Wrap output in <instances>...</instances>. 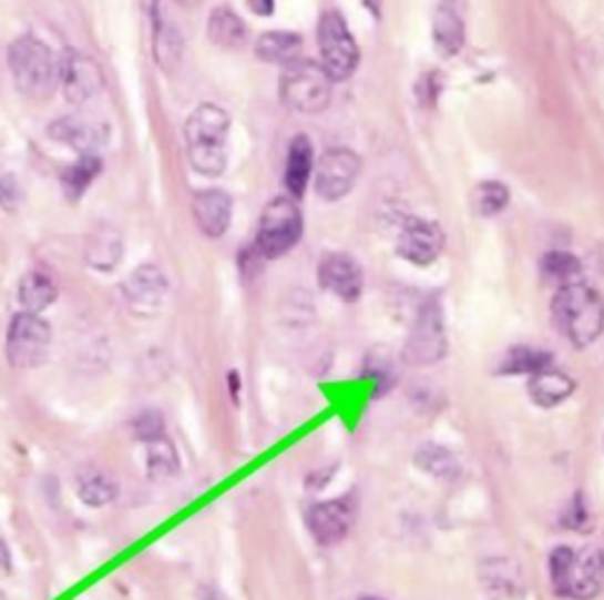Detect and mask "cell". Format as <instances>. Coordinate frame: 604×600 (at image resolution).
Here are the masks:
<instances>
[{"label": "cell", "mask_w": 604, "mask_h": 600, "mask_svg": "<svg viewBox=\"0 0 604 600\" xmlns=\"http://www.w3.org/2000/svg\"><path fill=\"white\" fill-rule=\"evenodd\" d=\"M303 54V39L300 33L293 31H265L258 41H255V58L267 64L288 67L298 62Z\"/></svg>", "instance_id": "7402d4cb"}, {"label": "cell", "mask_w": 604, "mask_h": 600, "mask_svg": "<svg viewBox=\"0 0 604 600\" xmlns=\"http://www.w3.org/2000/svg\"><path fill=\"white\" fill-rule=\"evenodd\" d=\"M17 196H20V190H17V183L12 177H0V206L14 209Z\"/></svg>", "instance_id": "d590c367"}, {"label": "cell", "mask_w": 604, "mask_h": 600, "mask_svg": "<svg viewBox=\"0 0 604 600\" xmlns=\"http://www.w3.org/2000/svg\"><path fill=\"white\" fill-rule=\"evenodd\" d=\"M0 600H6V598H3V593H0Z\"/></svg>", "instance_id": "7bdbcfd3"}, {"label": "cell", "mask_w": 604, "mask_h": 600, "mask_svg": "<svg viewBox=\"0 0 604 600\" xmlns=\"http://www.w3.org/2000/svg\"><path fill=\"white\" fill-rule=\"evenodd\" d=\"M434 48L444 58H455L465 45V17L459 0H439V8L432 20Z\"/></svg>", "instance_id": "ac0fdd59"}, {"label": "cell", "mask_w": 604, "mask_h": 600, "mask_svg": "<svg viewBox=\"0 0 604 600\" xmlns=\"http://www.w3.org/2000/svg\"><path fill=\"white\" fill-rule=\"evenodd\" d=\"M232 196L223 190H204L194 194L192 211L198 230L211 240H217L229 230L232 223Z\"/></svg>", "instance_id": "e0dca14e"}, {"label": "cell", "mask_w": 604, "mask_h": 600, "mask_svg": "<svg viewBox=\"0 0 604 600\" xmlns=\"http://www.w3.org/2000/svg\"><path fill=\"white\" fill-rule=\"evenodd\" d=\"M17 298H20L24 313L41 315L54 301H58V284L52 282L48 272L33 270L29 272V275H24L20 286H17Z\"/></svg>", "instance_id": "484cf974"}, {"label": "cell", "mask_w": 604, "mask_h": 600, "mask_svg": "<svg viewBox=\"0 0 604 600\" xmlns=\"http://www.w3.org/2000/svg\"><path fill=\"white\" fill-rule=\"evenodd\" d=\"M541 277L547 286L564 288L583 282V267L581 261L566 251H547L541 258Z\"/></svg>", "instance_id": "4316f807"}, {"label": "cell", "mask_w": 604, "mask_h": 600, "mask_svg": "<svg viewBox=\"0 0 604 600\" xmlns=\"http://www.w3.org/2000/svg\"><path fill=\"white\" fill-rule=\"evenodd\" d=\"M133 435L135 440L152 445L161 438H168L166 435V418L158 409H144L133 418Z\"/></svg>", "instance_id": "d6a6232c"}, {"label": "cell", "mask_w": 604, "mask_h": 600, "mask_svg": "<svg viewBox=\"0 0 604 600\" xmlns=\"http://www.w3.org/2000/svg\"><path fill=\"white\" fill-rule=\"evenodd\" d=\"M366 372H369V376L376 380V395L392 388L395 369H392V362L388 357L371 355L369 359H366Z\"/></svg>", "instance_id": "836d02e7"}, {"label": "cell", "mask_w": 604, "mask_h": 600, "mask_svg": "<svg viewBox=\"0 0 604 600\" xmlns=\"http://www.w3.org/2000/svg\"><path fill=\"white\" fill-rule=\"evenodd\" d=\"M357 518V499L355 495H345L331 501H319L307 511L309 535L315 537L321 547H336L347 535H350Z\"/></svg>", "instance_id": "4fadbf2b"}, {"label": "cell", "mask_w": 604, "mask_h": 600, "mask_svg": "<svg viewBox=\"0 0 604 600\" xmlns=\"http://www.w3.org/2000/svg\"><path fill=\"white\" fill-rule=\"evenodd\" d=\"M52 345L50 324L33 313H17L8 326L6 357L12 369L29 372L45 365Z\"/></svg>", "instance_id": "ba28073f"}, {"label": "cell", "mask_w": 604, "mask_h": 600, "mask_svg": "<svg viewBox=\"0 0 604 600\" xmlns=\"http://www.w3.org/2000/svg\"><path fill=\"white\" fill-rule=\"evenodd\" d=\"M102 173V159L95 154H85L81 156L76 163H71V166L64 169L62 173V190L64 194L71 199V202H76L85 194V190L93 185V180Z\"/></svg>", "instance_id": "f1b7e54d"}, {"label": "cell", "mask_w": 604, "mask_h": 600, "mask_svg": "<svg viewBox=\"0 0 604 600\" xmlns=\"http://www.w3.org/2000/svg\"><path fill=\"white\" fill-rule=\"evenodd\" d=\"M152 22H154V35H152V48H154V60L156 64L166 71V74H175L185 58V41H182L180 29L161 14L158 3H154L152 10Z\"/></svg>", "instance_id": "ffe728a7"}, {"label": "cell", "mask_w": 604, "mask_h": 600, "mask_svg": "<svg viewBox=\"0 0 604 600\" xmlns=\"http://www.w3.org/2000/svg\"><path fill=\"white\" fill-rule=\"evenodd\" d=\"M315 175V144L307 135H296L288 144L284 183L293 199L305 196Z\"/></svg>", "instance_id": "d6986e66"}, {"label": "cell", "mask_w": 604, "mask_h": 600, "mask_svg": "<svg viewBox=\"0 0 604 600\" xmlns=\"http://www.w3.org/2000/svg\"><path fill=\"white\" fill-rule=\"evenodd\" d=\"M361 159L347 148L328 150L315 166V192L324 202H340L357 185Z\"/></svg>", "instance_id": "30bf717a"}, {"label": "cell", "mask_w": 604, "mask_h": 600, "mask_svg": "<svg viewBox=\"0 0 604 600\" xmlns=\"http://www.w3.org/2000/svg\"><path fill=\"white\" fill-rule=\"evenodd\" d=\"M317 45L321 54L319 64L324 67L326 74L334 79V83L355 77L361 52L340 12L328 10L319 17Z\"/></svg>", "instance_id": "52a82bcc"}, {"label": "cell", "mask_w": 604, "mask_h": 600, "mask_svg": "<svg viewBox=\"0 0 604 600\" xmlns=\"http://www.w3.org/2000/svg\"><path fill=\"white\" fill-rule=\"evenodd\" d=\"M551 362H553L551 353L529 348V345H515V348H510L503 355L501 365H499V374H503V376H520V374L534 376V374L551 367Z\"/></svg>", "instance_id": "83f0119b"}, {"label": "cell", "mask_w": 604, "mask_h": 600, "mask_svg": "<svg viewBox=\"0 0 604 600\" xmlns=\"http://www.w3.org/2000/svg\"><path fill=\"white\" fill-rule=\"evenodd\" d=\"M121 294L127 311L137 317L150 319L161 313L163 303L168 298V279L158 265L144 263L127 275Z\"/></svg>", "instance_id": "7c38bea8"}, {"label": "cell", "mask_w": 604, "mask_h": 600, "mask_svg": "<svg viewBox=\"0 0 604 600\" xmlns=\"http://www.w3.org/2000/svg\"><path fill=\"white\" fill-rule=\"evenodd\" d=\"M253 14L258 17H272L274 8H277V0H246Z\"/></svg>", "instance_id": "8d00e7d4"}, {"label": "cell", "mask_w": 604, "mask_h": 600, "mask_svg": "<svg viewBox=\"0 0 604 600\" xmlns=\"http://www.w3.org/2000/svg\"><path fill=\"white\" fill-rule=\"evenodd\" d=\"M602 556L557 547L551 553V584L560 598L591 600L602 584Z\"/></svg>", "instance_id": "5b68a950"}, {"label": "cell", "mask_w": 604, "mask_h": 600, "mask_svg": "<svg viewBox=\"0 0 604 600\" xmlns=\"http://www.w3.org/2000/svg\"><path fill=\"white\" fill-rule=\"evenodd\" d=\"M50 138L62 144H69L71 150L85 154H95L106 142V125L85 116H64L50 125Z\"/></svg>", "instance_id": "2e32d148"}, {"label": "cell", "mask_w": 604, "mask_h": 600, "mask_svg": "<svg viewBox=\"0 0 604 600\" xmlns=\"http://www.w3.org/2000/svg\"><path fill=\"white\" fill-rule=\"evenodd\" d=\"M439 93H442V81H439L437 71H428V74H423L418 79V85H416V95H418V102L423 109H430L437 104V98Z\"/></svg>", "instance_id": "e575fe53"}, {"label": "cell", "mask_w": 604, "mask_h": 600, "mask_svg": "<svg viewBox=\"0 0 604 600\" xmlns=\"http://www.w3.org/2000/svg\"><path fill=\"white\" fill-rule=\"evenodd\" d=\"M123 258V240L114 227H100L85 244V263L98 272H114Z\"/></svg>", "instance_id": "cb8c5ba5"}, {"label": "cell", "mask_w": 604, "mask_h": 600, "mask_svg": "<svg viewBox=\"0 0 604 600\" xmlns=\"http://www.w3.org/2000/svg\"><path fill=\"white\" fill-rule=\"evenodd\" d=\"M206 33L217 48L225 50H242L248 43L246 22L227 6H219L211 12Z\"/></svg>", "instance_id": "603a6c76"}, {"label": "cell", "mask_w": 604, "mask_h": 600, "mask_svg": "<svg viewBox=\"0 0 604 600\" xmlns=\"http://www.w3.org/2000/svg\"><path fill=\"white\" fill-rule=\"evenodd\" d=\"M602 579H604V556H602Z\"/></svg>", "instance_id": "b9f144b4"}, {"label": "cell", "mask_w": 604, "mask_h": 600, "mask_svg": "<svg viewBox=\"0 0 604 600\" xmlns=\"http://www.w3.org/2000/svg\"><path fill=\"white\" fill-rule=\"evenodd\" d=\"M198 596H201V600H229L225 593H219V591L213 589V587H204V589L198 591Z\"/></svg>", "instance_id": "f35d334b"}, {"label": "cell", "mask_w": 604, "mask_h": 600, "mask_svg": "<svg viewBox=\"0 0 604 600\" xmlns=\"http://www.w3.org/2000/svg\"><path fill=\"white\" fill-rule=\"evenodd\" d=\"M281 102L298 114H321L334 100V79L319 62L298 60L284 67L279 81Z\"/></svg>", "instance_id": "277c9868"}, {"label": "cell", "mask_w": 604, "mask_h": 600, "mask_svg": "<svg viewBox=\"0 0 604 600\" xmlns=\"http://www.w3.org/2000/svg\"><path fill=\"white\" fill-rule=\"evenodd\" d=\"M416 464L420 470L430 472L434 478H453L459 476V461L447 447L423 445L416 451Z\"/></svg>", "instance_id": "1f68e13d"}, {"label": "cell", "mask_w": 604, "mask_h": 600, "mask_svg": "<svg viewBox=\"0 0 604 600\" xmlns=\"http://www.w3.org/2000/svg\"><path fill=\"white\" fill-rule=\"evenodd\" d=\"M58 83L71 104H83L100 95L104 85V74L100 64L88 58L85 52L66 48L58 58Z\"/></svg>", "instance_id": "8fae6325"}, {"label": "cell", "mask_w": 604, "mask_h": 600, "mask_svg": "<svg viewBox=\"0 0 604 600\" xmlns=\"http://www.w3.org/2000/svg\"><path fill=\"white\" fill-rule=\"evenodd\" d=\"M553 319L557 332L574 348H585L604 332V301L585 282L557 288L553 298Z\"/></svg>", "instance_id": "7a4b0ae2"}, {"label": "cell", "mask_w": 604, "mask_h": 600, "mask_svg": "<svg viewBox=\"0 0 604 600\" xmlns=\"http://www.w3.org/2000/svg\"><path fill=\"white\" fill-rule=\"evenodd\" d=\"M12 566V556H10V547L6 543V539L0 537V568L3 570H10Z\"/></svg>", "instance_id": "74e56055"}, {"label": "cell", "mask_w": 604, "mask_h": 600, "mask_svg": "<svg viewBox=\"0 0 604 600\" xmlns=\"http://www.w3.org/2000/svg\"><path fill=\"white\" fill-rule=\"evenodd\" d=\"M303 236V213L293 196H274L265 206L255 236V251L260 258H281L284 253L296 248Z\"/></svg>", "instance_id": "8992f818"}, {"label": "cell", "mask_w": 604, "mask_h": 600, "mask_svg": "<svg viewBox=\"0 0 604 600\" xmlns=\"http://www.w3.org/2000/svg\"><path fill=\"white\" fill-rule=\"evenodd\" d=\"M444 355H447V326H444L442 305H439L437 301H428L416 315V322L405 343V350H401V357H405V362L411 367H430V365H437Z\"/></svg>", "instance_id": "9c48e42d"}, {"label": "cell", "mask_w": 604, "mask_h": 600, "mask_svg": "<svg viewBox=\"0 0 604 600\" xmlns=\"http://www.w3.org/2000/svg\"><path fill=\"white\" fill-rule=\"evenodd\" d=\"M447 236L434 221L428 217H411L405 223L397 240V253L411 265H430L442 256Z\"/></svg>", "instance_id": "5bb4252c"}, {"label": "cell", "mask_w": 604, "mask_h": 600, "mask_svg": "<svg viewBox=\"0 0 604 600\" xmlns=\"http://www.w3.org/2000/svg\"><path fill=\"white\" fill-rule=\"evenodd\" d=\"M526 388H529V397H532L534 405H539L543 409H553V407L562 405L564 399L572 397V393L576 390V384H574L572 376L547 367L529 378Z\"/></svg>", "instance_id": "44dd1931"}, {"label": "cell", "mask_w": 604, "mask_h": 600, "mask_svg": "<svg viewBox=\"0 0 604 600\" xmlns=\"http://www.w3.org/2000/svg\"><path fill=\"white\" fill-rule=\"evenodd\" d=\"M229 114L219 104H198L185 123L187 154L192 169L204 177H217L227 169Z\"/></svg>", "instance_id": "6da1fadb"}, {"label": "cell", "mask_w": 604, "mask_h": 600, "mask_svg": "<svg viewBox=\"0 0 604 600\" xmlns=\"http://www.w3.org/2000/svg\"><path fill=\"white\" fill-rule=\"evenodd\" d=\"M359 600H382V598H376V596H364V598H359Z\"/></svg>", "instance_id": "60d3db41"}, {"label": "cell", "mask_w": 604, "mask_h": 600, "mask_svg": "<svg viewBox=\"0 0 604 600\" xmlns=\"http://www.w3.org/2000/svg\"><path fill=\"white\" fill-rule=\"evenodd\" d=\"M510 204V190L505 183H499V180H484L472 192V206L480 215L493 217L508 209Z\"/></svg>", "instance_id": "4dcf8cb0"}, {"label": "cell", "mask_w": 604, "mask_h": 600, "mask_svg": "<svg viewBox=\"0 0 604 600\" xmlns=\"http://www.w3.org/2000/svg\"><path fill=\"white\" fill-rule=\"evenodd\" d=\"M227 378H229V393H232V397L236 399V395H239V374L232 372Z\"/></svg>", "instance_id": "ab89813d"}, {"label": "cell", "mask_w": 604, "mask_h": 600, "mask_svg": "<svg viewBox=\"0 0 604 600\" xmlns=\"http://www.w3.org/2000/svg\"><path fill=\"white\" fill-rule=\"evenodd\" d=\"M14 88L29 100H45L58 88V58L35 35H22L8 50Z\"/></svg>", "instance_id": "3957f363"}, {"label": "cell", "mask_w": 604, "mask_h": 600, "mask_svg": "<svg viewBox=\"0 0 604 600\" xmlns=\"http://www.w3.org/2000/svg\"><path fill=\"white\" fill-rule=\"evenodd\" d=\"M76 495L88 508H102L119 497V482L102 468H83L76 476Z\"/></svg>", "instance_id": "d4e9b609"}, {"label": "cell", "mask_w": 604, "mask_h": 600, "mask_svg": "<svg viewBox=\"0 0 604 600\" xmlns=\"http://www.w3.org/2000/svg\"><path fill=\"white\" fill-rule=\"evenodd\" d=\"M180 470V457L177 449L168 438H161L150 445V451H146V476L152 480H171L177 476Z\"/></svg>", "instance_id": "f546056e"}, {"label": "cell", "mask_w": 604, "mask_h": 600, "mask_svg": "<svg viewBox=\"0 0 604 600\" xmlns=\"http://www.w3.org/2000/svg\"><path fill=\"white\" fill-rule=\"evenodd\" d=\"M317 277L324 291L345 303H355L364 291V272L359 263L347 253H326L319 261Z\"/></svg>", "instance_id": "9a60e30c"}]
</instances>
